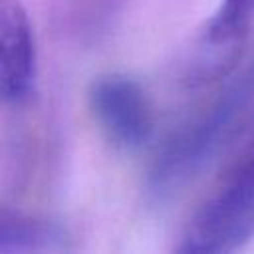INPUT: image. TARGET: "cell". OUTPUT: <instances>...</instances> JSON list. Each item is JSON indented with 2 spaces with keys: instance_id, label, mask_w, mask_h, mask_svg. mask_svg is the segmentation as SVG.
<instances>
[{
  "instance_id": "3957f363",
  "label": "cell",
  "mask_w": 254,
  "mask_h": 254,
  "mask_svg": "<svg viewBox=\"0 0 254 254\" xmlns=\"http://www.w3.org/2000/svg\"><path fill=\"white\" fill-rule=\"evenodd\" d=\"M89 111L111 145L139 151L153 137V111L143 85L125 73L95 77L87 89Z\"/></svg>"
},
{
  "instance_id": "8992f818",
  "label": "cell",
  "mask_w": 254,
  "mask_h": 254,
  "mask_svg": "<svg viewBox=\"0 0 254 254\" xmlns=\"http://www.w3.org/2000/svg\"><path fill=\"white\" fill-rule=\"evenodd\" d=\"M254 20V0H222L210 18L204 42L212 50H230L240 42Z\"/></svg>"
},
{
  "instance_id": "52a82bcc",
  "label": "cell",
  "mask_w": 254,
  "mask_h": 254,
  "mask_svg": "<svg viewBox=\"0 0 254 254\" xmlns=\"http://www.w3.org/2000/svg\"><path fill=\"white\" fill-rule=\"evenodd\" d=\"M123 0H67V24L79 36H99L105 32L121 8Z\"/></svg>"
},
{
  "instance_id": "277c9868",
  "label": "cell",
  "mask_w": 254,
  "mask_h": 254,
  "mask_svg": "<svg viewBox=\"0 0 254 254\" xmlns=\"http://www.w3.org/2000/svg\"><path fill=\"white\" fill-rule=\"evenodd\" d=\"M38 83L34 30L18 0H0V91L12 105L30 101Z\"/></svg>"
},
{
  "instance_id": "6da1fadb",
  "label": "cell",
  "mask_w": 254,
  "mask_h": 254,
  "mask_svg": "<svg viewBox=\"0 0 254 254\" xmlns=\"http://www.w3.org/2000/svg\"><path fill=\"white\" fill-rule=\"evenodd\" d=\"M250 113H254V60L202 117L165 141L147 177L149 198L157 204L173 198L216 157Z\"/></svg>"
},
{
  "instance_id": "7a4b0ae2",
  "label": "cell",
  "mask_w": 254,
  "mask_h": 254,
  "mask_svg": "<svg viewBox=\"0 0 254 254\" xmlns=\"http://www.w3.org/2000/svg\"><path fill=\"white\" fill-rule=\"evenodd\" d=\"M254 236V147L196 210L177 252L226 254Z\"/></svg>"
},
{
  "instance_id": "5b68a950",
  "label": "cell",
  "mask_w": 254,
  "mask_h": 254,
  "mask_svg": "<svg viewBox=\"0 0 254 254\" xmlns=\"http://www.w3.org/2000/svg\"><path fill=\"white\" fill-rule=\"evenodd\" d=\"M69 248L67 230L46 218L2 210L0 214V254L64 252Z\"/></svg>"
}]
</instances>
